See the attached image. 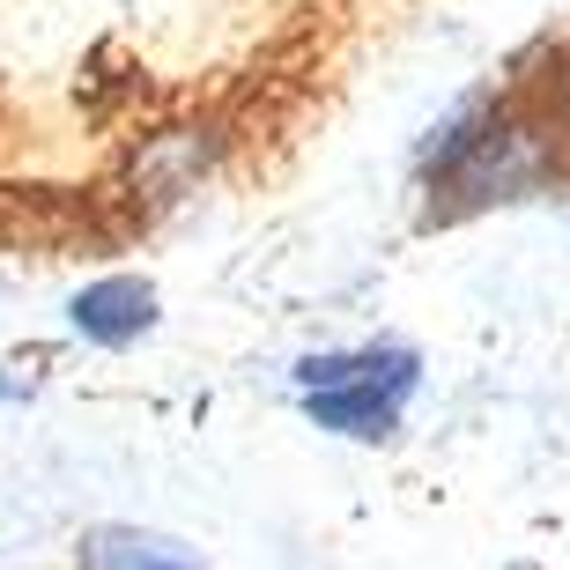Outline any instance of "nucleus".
<instances>
[{
  "label": "nucleus",
  "instance_id": "2",
  "mask_svg": "<svg viewBox=\"0 0 570 570\" xmlns=\"http://www.w3.org/2000/svg\"><path fill=\"white\" fill-rule=\"evenodd\" d=\"M156 326V289L134 275H111V282H89L75 296V334L82 341H105V348H127Z\"/></svg>",
  "mask_w": 570,
  "mask_h": 570
},
{
  "label": "nucleus",
  "instance_id": "3",
  "mask_svg": "<svg viewBox=\"0 0 570 570\" xmlns=\"http://www.w3.org/2000/svg\"><path fill=\"white\" fill-rule=\"evenodd\" d=\"M82 563H89V570H200L193 556L170 549V541H156V533H127V527L89 533Z\"/></svg>",
  "mask_w": 570,
  "mask_h": 570
},
{
  "label": "nucleus",
  "instance_id": "1",
  "mask_svg": "<svg viewBox=\"0 0 570 570\" xmlns=\"http://www.w3.org/2000/svg\"><path fill=\"white\" fill-rule=\"evenodd\" d=\"M296 385H304L318 430H341V438H385V430L401 423V401L415 393V356H407V348L312 356V363H296Z\"/></svg>",
  "mask_w": 570,
  "mask_h": 570
}]
</instances>
